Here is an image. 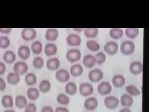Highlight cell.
Wrapping results in <instances>:
<instances>
[{"label":"cell","mask_w":149,"mask_h":112,"mask_svg":"<svg viewBox=\"0 0 149 112\" xmlns=\"http://www.w3.org/2000/svg\"><path fill=\"white\" fill-rule=\"evenodd\" d=\"M40 112H54V110L52 106H45L42 108Z\"/></svg>","instance_id":"obj_44"},{"label":"cell","mask_w":149,"mask_h":112,"mask_svg":"<svg viewBox=\"0 0 149 112\" xmlns=\"http://www.w3.org/2000/svg\"><path fill=\"white\" fill-rule=\"evenodd\" d=\"M79 92L83 97H88L91 95L94 92V87L90 83H82L79 87Z\"/></svg>","instance_id":"obj_9"},{"label":"cell","mask_w":149,"mask_h":112,"mask_svg":"<svg viewBox=\"0 0 149 112\" xmlns=\"http://www.w3.org/2000/svg\"><path fill=\"white\" fill-rule=\"evenodd\" d=\"M21 80V77L19 74L11 72H9L6 77V81L7 82L10 84L11 85H16L19 83Z\"/></svg>","instance_id":"obj_25"},{"label":"cell","mask_w":149,"mask_h":112,"mask_svg":"<svg viewBox=\"0 0 149 112\" xmlns=\"http://www.w3.org/2000/svg\"><path fill=\"white\" fill-rule=\"evenodd\" d=\"M0 112H1V111H0Z\"/></svg>","instance_id":"obj_49"},{"label":"cell","mask_w":149,"mask_h":112,"mask_svg":"<svg viewBox=\"0 0 149 112\" xmlns=\"http://www.w3.org/2000/svg\"><path fill=\"white\" fill-rule=\"evenodd\" d=\"M125 78L121 74H116L112 78V85L116 88L123 87L125 84Z\"/></svg>","instance_id":"obj_15"},{"label":"cell","mask_w":149,"mask_h":112,"mask_svg":"<svg viewBox=\"0 0 149 112\" xmlns=\"http://www.w3.org/2000/svg\"><path fill=\"white\" fill-rule=\"evenodd\" d=\"M82 63L84 66L88 69H91L96 64L94 55L91 54H86L83 57Z\"/></svg>","instance_id":"obj_19"},{"label":"cell","mask_w":149,"mask_h":112,"mask_svg":"<svg viewBox=\"0 0 149 112\" xmlns=\"http://www.w3.org/2000/svg\"><path fill=\"white\" fill-rule=\"evenodd\" d=\"M59 37V31L56 28H49L47 29L45 37V39L50 42H53L57 40Z\"/></svg>","instance_id":"obj_17"},{"label":"cell","mask_w":149,"mask_h":112,"mask_svg":"<svg viewBox=\"0 0 149 112\" xmlns=\"http://www.w3.org/2000/svg\"><path fill=\"white\" fill-rule=\"evenodd\" d=\"M3 61L5 64H12L15 62L16 60V55L15 52L13 50H6L5 52L3 54Z\"/></svg>","instance_id":"obj_22"},{"label":"cell","mask_w":149,"mask_h":112,"mask_svg":"<svg viewBox=\"0 0 149 112\" xmlns=\"http://www.w3.org/2000/svg\"><path fill=\"white\" fill-rule=\"evenodd\" d=\"M37 107L34 103H29L27 104L24 108V112H37Z\"/></svg>","instance_id":"obj_40"},{"label":"cell","mask_w":149,"mask_h":112,"mask_svg":"<svg viewBox=\"0 0 149 112\" xmlns=\"http://www.w3.org/2000/svg\"><path fill=\"white\" fill-rule=\"evenodd\" d=\"M73 30L74 32H77V33H81V32H83L84 31V29L83 28H73Z\"/></svg>","instance_id":"obj_46"},{"label":"cell","mask_w":149,"mask_h":112,"mask_svg":"<svg viewBox=\"0 0 149 112\" xmlns=\"http://www.w3.org/2000/svg\"><path fill=\"white\" fill-rule=\"evenodd\" d=\"M95 57L96 60V63L98 65H102L104 64L107 60L106 54L102 52L96 53Z\"/></svg>","instance_id":"obj_39"},{"label":"cell","mask_w":149,"mask_h":112,"mask_svg":"<svg viewBox=\"0 0 149 112\" xmlns=\"http://www.w3.org/2000/svg\"><path fill=\"white\" fill-rule=\"evenodd\" d=\"M140 33L139 29L137 27H132V28H127L125 30V34L127 37L130 39H136L138 37Z\"/></svg>","instance_id":"obj_33"},{"label":"cell","mask_w":149,"mask_h":112,"mask_svg":"<svg viewBox=\"0 0 149 112\" xmlns=\"http://www.w3.org/2000/svg\"><path fill=\"white\" fill-rule=\"evenodd\" d=\"M129 71L135 76L142 74L143 71V64L140 61H134L131 62L129 65Z\"/></svg>","instance_id":"obj_16"},{"label":"cell","mask_w":149,"mask_h":112,"mask_svg":"<svg viewBox=\"0 0 149 112\" xmlns=\"http://www.w3.org/2000/svg\"><path fill=\"white\" fill-rule=\"evenodd\" d=\"M6 88V82L2 77H0V91H4Z\"/></svg>","instance_id":"obj_41"},{"label":"cell","mask_w":149,"mask_h":112,"mask_svg":"<svg viewBox=\"0 0 149 112\" xmlns=\"http://www.w3.org/2000/svg\"><path fill=\"white\" fill-rule=\"evenodd\" d=\"M54 112H70V110L67 108V107L58 106L55 108Z\"/></svg>","instance_id":"obj_45"},{"label":"cell","mask_w":149,"mask_h":112,"mask_svg":"<svg viewBox=\"0 0 149 112\" xmlns=\"http://www.w3.org/2000/svg\"><path fill=\"white\" fill-rule=\"evenodd\" d=\"M30 49L31 52L36 55H39L44 50V46L42 43L39 41H35L33 43H32Z\"/></svg>","instance_id":"obj_24"},{"label":"cell","mask_w":149,"mask_h":112,"mask_svg":"<svg viewBox=\"0 0 149 112\" xmlns=\"http://www.w3.org/2000/svg\"><path fill=\"white\" fill-rule=\"evenodd\" d=\"M56 100L60 105H68L70 102V97L65 93H59L56 98Z\"/></svg>","instance_id":"obj_36"},{"label":"cell","mask_w":149,"mask_h":112,"mask_svg":"<svg viewBox=\"0 0 149 112\" xmlns=\"http://www.w3.org/2000/svg\"><path fill=\"white\" fill-rule=\"evenodd\" d=\"M112 90H113V87L111 84L107 81L100 82L97 87V92L102 96L109 95L112 92Z\"/></svg>","instance_id":"obj_6"},{"label":"cell","mask_w":149,"mask_h":112,"mask_svg":"<svg viewBox=\"0 0 149 112\" xmlns=\"http://www.w3.org/2000/svg\"><path fill=\"white\" fill-rule=\"evenodd\" d=\"M11 44V41L9 37L6 36H0V49H6L8 48Z\"/></svg>","instance_id":"obj_38"},{"label":"cell","mask_w":149,"mask_h":112,"mask_svg":"<svg viewBox=\"0 0 149 112\" xmlns=\"http://www.w3.org/2000/svg\"><path fill=\"white\" fill-rule=\"evenodd\" d=\"M17 55L22 60L28 59L31 55L30 48L26 45H22L19 46L17 49Z\"/></svg>","instance_id":"obj_13"},{"label":"cell","mask_w":149,"mask_h":112,"mask_svg":"<svg viewBox=\"0 0 149 112\" xmlns=\"http://www.w3.org/2000/svg\"><path fill=\"white\" fill-rule=\"evenodd\" d=\"M69 72L73 77H80L84 72V68L80 64H74L71 66Z\"/></svg>","instance_id":"obj_20"},{"label":"cell","mask_w":149,"mask_h":112,"mask_svg":"<svg viewBox=\"0 0 149 112\" xmlns=\"http://www.w3.org/2000/svg\"><path fill=\"white\" fill-rule=\"evenodd\" d=\"M84 36L88 39L95 38L99 34V29L96 27H91V28H86L84 29L83 31Z\"/></svg>","instance_id":"obj_30"},{"label":"cell","mask_w":149,"mask_h":112,"mask_svg":"<svg viewBox=\"0 0 149 112\" xmlns=\"http://www.w3.org/2000/svg\"><path fill=\"white\" fill-rule=\"evenodd\" d=\"M24 81L26 83V85L29 86L34 85L37 82V76L32 72L27 73L24 77Z\"/></svg>","instance_id":"obj_32"},{"label":"cell","mask_w":149,"mask_h":112,"mask_svg":"<svg viewBox=\"0 0 149 112\" xmlns=\"http://www.w3.org/2000/svg\"><path fill=\"white\" fill-rule=\"evenodd\" d=\"M124 31L121 28H111L109 31V36L112 39L118 40L122 38L124 36Z\"/></svg>","instance_id":"obj_31"},{"label":"cell","mask_w":149,"mask_h":112,"mask_svg":"<svg viewBox=\"0 0 149 112\" xmlns=\"http://www.w3.org/2000/svg\"><path fill=\"white\" fill-rule=\"evenodd\" d=\"M29 71V66L24 61H17L13 65V72L19 76H22L27 73Z\"/></svg>","instance_id":"obj_8"},{"label":"cell","mask_w":149,"mask_h":112,"mask_svg":"<svg viewBox=\"0 0 149 112\" xmlns=\"http://www.w3.org/2000/svg\"><path fill=\"white\" fill-rule=\"evenodd\" d=\"M125 91L127 92V94L131 97H137L141 94V90L139 88L134 85H129L125 87Z\"/></svg>","instance_id":"obj_35"},{"label":"cell","mask_w":149,"mask_h":112,"mask_svg":"<svg viewBox=\"0 0 149 112\" xmlns=\"http://www.w3.org/2000/svg\"><path fill=\"white\" fill-rule=\"evenodd\" d=\"M86 46L87 49L91 52H98L101 49L100 44L94 40H89L86 41Z\"/></svg>","instance_id":"obj_34"},{"label":"cell","mask_w":149,"mask_h":112,"mask_svg":"<svg viewBox=\"0 0 149 112\" xmlns=\"http://www.w3.org/2000/svg\"><path fill=\"white\" fill-rule=\"evenodd\" d=\"M119 44L115 41H108L104 45L105 52L110 55H114L118 53L119 50Z\"/></svg>","instance_id":"obj_10"},{"label":"cell","mask_w":149,"mask_h":112,"mask_svg":"<svg viewBox=\"0 0 149 112\" xmlns=\"http://www.w3.org/2000/svg\"><path fill=\"white\" fill-rule=\"evenodd\" d=\"M120 104L122 105L125 108H129V107H131L134 105V99L130 95L126 94H123L121 95L119 100Z\"/></svg>","instance_id":"obj_21"},{"label":"cell","mask_w":149,"mask_h":112,"mask_svg":"<svg viewBox=\"0 0 149 112\" xmlns=\"http://www.w3.org/2000/svg\"><path fill=\"white\" fill-rule=\"evenodd\" d=\"M98 100L94 97H89L86 99L84 102L85 108L89 111H93L96 110L98 106Z\"/></svg>","instance_id":"obj_14"},{"label":"cell","mask_w":149,"mask_h":112,"mask_svg":"<svg viewBox=\"0 0 149 112\" xmlns=\"http://www.w3.org/2000/svg\"><path fill=\"white\" fill-rule=\"evenodd\" d=\"M81 57L82 54L81 51L76 48L69 49L66 53V59L70 63H74L79 61Z\"/></svg>","instance_id":"obj_2"},{"label":"cell","mask_w":149,"mask_h":112,"mask_svg":"<svg viewBox=\"0 0 149 112\" xmlns=\"http://www.w3.org/2000/svg\"><path fill=\"white\" fill-rule=\"evenodd\" d=\"M51 88H52L51 82L48 80L44 79V80H42L40 82L38 89L41 93H47L50 91Z\"/></svg>","instance_id":"obj_29"},{"label":"cell","mask_w":149,"mask_h":112,"mask_svg":"<svg viewBox=\"0 0 149 112\" xmlns=\"http://www.w3.org/2000/svg\"><path fill=\"white\" fill-rule=\"evenodd\" d=\"M21 36L25 41H32L36 38L37 31L34 28H24L21 31Z\"/></svg>","instance_id":"obj_3"},{"label":"cell","mask_w":149,"mask_h":112,"mask_svg":"<svg viewBox=\"0 0 149 112\" xmlns=\"http://www.w3.org/2000/svg\"><path fill=\"white\" fill-rule=\"evenodd\" d=\"M46 67L50 71H57L60 66V61L57 57H50L45 62Z\"/></svg>","instance_id":"obj_12"},{"label":"cell","mask_w":149,"mask_h":112,"mask_svg":"<svg viewBox=\"0 0 149 112\" xmlns=\"http://www.w3.org/2000/svg\"><path fill=\"white\" fill-rule=\"evenodd\" d=\"M15 104L17 108L22 109L24 108L27 105V100L24 95H18L15 98Z\"/></svg>","instance_id":"obj_28"},{"label":"cell","mask_w":149,"mask_h":112,"mask_svg":"<svg viewBox=\"0 0 149 112\" xmlns=\"http://www.w3.org/2000/svg\"><path fill=\"white\" fill-rule=\"evenodd\" d=\"M66 43L68 45L73 47H78L82 43L81 37L77 34L72 33L68 34L66 37Z\"/></svg>","instance_id":"obj_11"},{"label":"cell","mask_w":149,"mask_h":112,"mask_svg":"<svg viewBox=\"0 0 149 112\" xmlns=\"http://www.w3.org/2000/svg\"><path fill=\"white\" fill-rule=\"evenodd\" d=\"M119 99L115 96H108L104 100V104L108 109L114 110L117 108L119 105Z\"/></svg>","instance_id":"obj_7"},{"label":"cell","mask_w":149,"mask_h":112,"mask_svg":"<svg viewBox=\"0 0 149 112\" xmlns=\"http://www.w3.org/2000/svg\"><path fill=\"white\" fill-rule=\"evenodd\" d=\"M65 91L67 95L73 96L78 92V87L77 84L73 82H68L65 87Z\"/></svg>","instance_id":"obj_23"},{"label":"cell","mask_w":149,"mask_h":112,"mask_svg":"<svg viewBox=\"0 0 149 112\" xmlns=\"http://www.w3.org/2000/svg\"><path fill=\"white\" fill-rule=\"evenodd\" d=\"M3 112H16L15 110H12V109H7L5 110L4 111H3Z\"/></svg>","instance_id":"obj_48"},{"label":"cell","mask_w":149,"mask_h":112,"mask_svg":"<svg viewBox=\"0 0 149 112\" xmlns=\"http://www.w3.org/2000/svg\"><path fill=\"white\" fill-rule=\"evenodd\" d=\"M44 54L48 57H52L55 55L58 52V47L54 43L47 44L44 48Z\"/></svg>","instance_id":"obj_18"},{"label":"cell","mask_w":149,"mask_h":112,"mask_svg":"<svg viewBox=\"0 0 149 112\" xmlns=\"http://www.w3.org/2000/svg\"><path fill=\"white\" fill-rule=\"evenodd\" d=\"M136 50V45L131 41H125L120 46V52L124 55H130Z\"/></svg>","instance_id":"obj_1"},{"label":"cell","mask_w":149,"mask_h":112,"mask_svg":"<svg viewBox=\"0 0 149 112\" xmlns=\"http://www.w3.org/2000/svg\"><path fill=\"white\" fill-rule=\"evenodd\" d=\"M13 29L12 28H4V27H1L0 28V33H1L3 34H10L12 32Z\"/></svg>","instance_id":"obj_43"},{"label":"cell","mask_w":149,"mask_h":112,"mask_svg":"<svg viewBox=\"0 0 149 112\" xmlns=\"http://www.w3.org/2000/svg\"><path fill=\"white\" fill-rule=\"evenodd\" d=\"M88 78L93 83L100 82L104 77V73L100 69H94L88 73Z\"/></svg>","instance_id":"obj_4"},{"label":"cell","mask_w":149,"mask_h":112,"mask_svg":"<svg viewBox=\"0 0 149 112\" xmlns=\"http://www.w3.org/2000/svg\"><path fill=\"white\" fill-rule=\"evenodd\" d=\"M26 95L28 99L32 101L37 100L40 97V91L36 87H30L26 92Z\"/></svg>","instance_id":"obj_26"},{"label":"cell","mask_w":149,"mask_h":112,"mask_svg":"<svg viewBox=\"0 0 149 112\" xmlns=\"http://www.w3.org/2000/svg\"><path fill=\"white\" fill-rule=\"evenodd\" d=\"M6 72V64L3 62H0V76L5 74Z\"/></svg>","instance_id":"obj_42"},{"label":"cell","mask_w":149,"mask_h":112,"mask_svg":"<svg viewBox=\"0 0 149 112\" xmlns=\"http://www.w3.org/2000/svg\"><path fill=\"white\" fill-rule=\"evenodd\" d=\"M45 65V60L43 57L40 56H37L34 57L33 60H32V65L34 69L39 70L42 69Z\"/></svg>","instance_id":"obj_37"},{"label":"cell","mask_w":149,"mask_h":112,"mask_svg":"<svg viewBox=\"0 0 149 112\" xmlns=\"http://www.w3.org/2000/svg\"><path fill=\"white\" fill-rule=\"evenodd\" d=\"M1 105L3 107L6 108H10L14 106L15 104V100L11 95H4L1 99Z\"/></svg>","instance_id":"obj_27"},{"label":"cell","mask_w":149,"mask_h":112,"mask_svg":"<svg viewBox=\"0 0 149 112\" xmlns=\"http://www.w3.org/2000/svg\"><path fill=\"white\" fill-rule=\"evenodd\" d=\"M55 78L60 83H67L70 78V74L66 69H60L55 72Z\"/></svg>","instance_id":"obj_5"},{"label":"cell","mask_w":149,"mask_h":112,"mask_svg":"<svg viewBox=\"0 0 149 112\" xmlns=\"http://www.w3.org/2000/svg\"><path fill=\"white\" fill-rule=\"evenodd\" d=\"M119 112H132L131 110H130L129 108H124L121 109Z\"/></svg>","instance_id":"obj_47"}]
</instances>
